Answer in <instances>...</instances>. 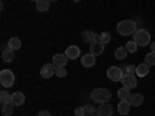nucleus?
Masks as SVG:
<instances>
[{"label": "nucleus", "instance_id": "nucleus-1", "mask_svg": "<svg viewBox=\"0 0 155 116\" xmlns=\"http://www.w3.org/2000/svg\"><path fill=\"white\" fill-rule=\"evenodd\" d=\"M116 31H118L120 36H134L138 28H137V22L135 20H121L118 25H116Z\"/></svg>", "mask_w": 155, "mask_h": 116}, {"label": "nucleus", "instance_id": "nucleus-2", "mask_svg": "<svg viewBox=\"0 0 155 116\" xmlns=\"http://www.w3.org/2000/svg\"><path fill=\"white\" fill-rule=\"evenodd\" d=\"M90 98H92V101L96 102V104H106V102L110 101L112 93L107 88H95V90H92V93H90Z\"/></svg>", "mask_w": 155, "mask_h": 116}, {"label": "nucleus", "instance_id": "nucleus-3", "mask_svg": "<svg viewBox=\"0 0 155 116\" xmlns=\"http://www.w3.org/2000/svg\"><path fill=\"white\" fill-rule=\"evenodd\" d=\"M134 42L138 45V47H146L150 44V34L147 30H138L135 34H134Z\"/></svg>", "mask_w": 155, "mask_h": 116}, {"label": "nucleus", "instance_id": "nucleus-4", "mask_svg": "<svg viewBox=\"0 0 155 116\" xmlns=\"http://www.w3.org/2000/svg\"><path fill=\"white\" fill-rule=\"evenodd\" d=\"M14 81H16V77L12 74V71H9V70L0 71V84H2V87H5V88L12 87L14 85Z\"/></svg>", "mask_w": 155, "mask_h": 116}, {"label": "nucleus", "instance_id": "nucleus-5", "mask_svg": "<svg viewBox=\"0 0 155 116\" xmlns=\"http://www.w3.org/2000/svg\"><path fill=\"white\" fill-rule=\"evenodd\" d=\"M123 76H124L123 68L115 67V65H113V67H109V70H107V77H109L112 82H121Z\"/></svg>", "mask_w": 155, "mask_h": 116}, {"label": "nucleus", "instance_id": "nucleus-6", "mask_svg": "<svg viewBox=\"0 0 155 116\" xmlns=\"http://www.w3.org/2000/svg\"><path fill=\"white\" fill-rule=\"evenodd\" d=\"M121 84H123V87H126V88H129V90H132V88H135V87L138 85L135 74H130V73H124L123 79H121Z\"/></svg>", "mask_w": 155, "mask_h": 116}, {"label": "nucleus", "instance_id": "nucleus-7", "mask_svg": "<svg viewBox=\"0 0 155 116\" xmlns=\"http://www.w3.org/2000/svg\"><path fill=\"white\" fill-rule=\"evenodd\" d=\"M68 60H70V59L67 57L65 53H64V54H62V53H58V54L53 56V62H51V63H53L56 68H59V67H65Z\"/></svg>", "mask_w": 155, "mask_h": 116}, {"label": "nucleus", "instance_id": "nucleus-8", "mask_svg": "<svg viewBox=\"0 0 155 116\" xmlns=\"http://www.w3.org/2000/svg\"><path fill=\"white\" fill-rule=\"evenodd\" d=\"M56 74V67L53 65V63H45V65L41 68V76L44 77V79H50L51 76Z\"/></svg>", "mask_w": 155, "mask_h": 116}, {"label": "nucleus", "instance_id": "nucleus-9", "mask_svg": "<svg viewBox=\"0 0 155 116\" xmlns=\"http://www.w3.org/2000/svg\"><path fill=\"white\" fill-rule=\"evenodd\" d=\"M113 113V108L112 105L109 104V102H106V104H99L96 107V114L98 116H112Z\"/></svg>", "mask_w": 155, "mask_h": 116}, {"label": "nucleus", "instance_id": "nucleus-10", "mask_svg": "<svg viewBox=\"0 0 155 116\" xmlns=\"http://www.w3.org/2000/svg\"><path fill=\"white\" fill-rule=\"evenodd\" d=\"M81 63H82V67H85V68H92L95 63H96V56L92 54V53L84 54L82 59H81Z\"/></svg>", "mask_w": 155, "mask_h": 116}, {"label": "nucleus", "instance_id": "nucleus-11", "mask_svg": "<svg viewBox=\"0 0 155 116\" xmlns=\"http://www.w3.org/2000/svg\"><path fill=\"white\" fill-rule=\"evenodd\" d=\"M65 54H67V57L68 59H78L81 56V50H79V47H76V45H70V47H67V50H65Z\"/></svg>", "mask_w": 155, "mask_h": 116}, {"label": "nucleus", "instance_id": "nucleus-12", "mask_svg": "<svg viewBox=\"0 0 155 116\" xmlns=\"http://www.w3.org/2000/svg\"><path fill=\"white\" fill-rule=\"evenodd\" d=\"M82 40L87 42V44H93V42H98V34L93 33L92 30H85L82 33Z\"/></svg>", "mask_w": 155, "mask_h": 116}, {"label": "nucleus", "instance_id": "nucleus-13", "mask_svg": "<svg viewBox=\"0 0 155 116\" xmlns=\"http://www.w3.org/2000/svg\"><path fill=\"white\" fill-rule=\"evenodd\" d=\"M90 53L95 54V56H99L104 53V44H101L99 40L98 42H93V44H90Z\"/></svg>", "mask_w": 155, "mask_h": 116}, {"label": "nucleus", "instance_id": "nucleus-14", "mask_svg": "<svg viewBox=\"0 0 155 116\" xmlns=\"http://www.w3.org/2000/svg\"><path fill=\"white\" fill-rule=\"evenodd\" d=\"M143 101H144V98H143L141 93H134V95H130V98H129V102H130L132 107H140L141 104H143Z\"/></svg>", "mask_w": 155, "mask_h": 116}, {"label": "nucleus", "instance_id": "nucleus-15", "mask_svg": "<svg viewBox=\"0 0 155 116\" xmlns=\"http://www.w3.org/2000/svg\"><path fill=\"white\" fill-rule=\"evenodd\" d=\"M149 71H150V67L144 62V63H140V65H137V73H135V74H137L138 77H146V76L149 74Z\"/></svg>", "mask_w": 155, "mask_h": 116}, {"label": "nucleus", "instance_id": "nucleus-16", "mask_svg": "<svg viewBox=\"0 0 155 116\" xmlns=\"http://www.w3.org/2000/svg\"><path fill=\"white\" fill-rule=\"evenodd\" d=\"M2 59H3L5 62H12V60L16 59V54H14V50H11L9 47L3 48V51H2Z\"/></svg>", "mask_w": 155, "mask_h": 116}, {"label": "nucleus", "instance_id": "nucleus-17", "mask_svg": "<svg viewBox=\"0 0 155 116\" xmlns=\"http://www.w3.org/2000/svg\"><path fill=\"white\" fill-rule=\"evenodd\" d=\"M130 102L129 101H120V104H118V113L120 114H123V116H126V114H129V111H130Z\"/></svg>", "mask_w": 155, "mask_h": 116}, {"label": "nucleus", "instance_id": "nucleus-18", "mask_svg": "<svg viewBox=\"0 0 155 116\" xmlns=\"http://www.w3.org/2000/svg\"><path fill=\"white\" fill-rule=\"evenodd\" d=\"M11 102H12V104H14L16 107H17V105H22L23 102H25V95H23L22 92L12 93V96H11Z\"/></svg>", "mask_w": 155, "mask_h": 116}, {"label": "nucleus", "instance_id": "nucleus-19", "mask_svg": "<svg viewBox=\"0 0 155 116\" xmlns=\"http://www.w3.org/2000/svg\"><path fill=\"white\" fill-rule=\"evenodd\" d=\"M6 47H9L11 50H19V48H22V40H20V39L19 37H11L9 39V40H8V45Z\"/></svg>", "mask_w": 155, "mask_h": 116}, {"label": "nucleus", "instance_id": "nucleus-20", "mask_svg": "<svg viewBox=\"0 0 155 116\" xmlns=\"http://www.w3.org/2000/svg\"><path fill=\"white\" fill-rule=\"evenodd\" d=\"M14 104L12 102H8V104H2V114L3 116H11L14 113Z\"/></svg>", "mask_w": 155, "mask_h": 116}, {"label": "nucleus", "instance_id": "nucleus-21", "mask_svg": "<svg viewBox=\"0 0 155 116\" xmlns=\"http://www.w3.org/2000/svg\"><path fill=\"white\" fill-rule=\"evenodd\" d=\"M126 56H127L126 47H118V48L115 50V59H116V60H124Z\"/></svg>", "mask_w": 155, "mask_h": 116}, {"label": "nucleus", "instance_id": "nucleus-22", "mask_svg": "<svg viewBox=\"0 0 155 116\" xmlns=\"http://www.w3.org/2000/svg\"><path fill=\"white\" fill-rule=\"evenodd\" d=\"M130 95H132V93H130V90L126 88V87H123V88L118 90V98H120V101H129Z\"/></svg>", "mask_w": 155, "mask_h": 116}, {"label": "nucleus", "instance_id": "nucleus-23", "mask_svg": "<svg viewBox=\"0 0 155 116\" xmlns=\"http://www.w3.org/2000/svg\"><path fill=\"white\" fill-rule=\"evenodd\" d=\"M36 8H37V11L45 12V11L50 9V2H48V0H39V2L36 3Z\"/></svg>", "mask_w": 155, "mask_h": 116}, {"label": "nucleus", "instance_id": "nucleus-24", "mask_svg": "<svg viewBox=\"0 0 155 116\" xmlns=\"http://www.w3.org/2000/svg\"><path fill=\"white\" fill-rule=\"evenodd\" d=\"M98 40L101 42V44H109L110 40H112V36H110V33H107V31H102L101 34H98Z\"/></svg>", "mask_w": 155, "mask_h": 116}, {"label": "nucleus", "instance_id": "nucleus-25", "mask_svg": "<svg viewBox=\"0 0 155 116\" xmlns=\"http://www.w3.org/2000/svg\"><path fill=\"white\" fill-rule=\"evenodd\" d=\"M11 96L12 95H9L6 90H2V93H0V102L2 104H8V102H11Z\"/></svg>", "mask_w": 155, "mask_h": 116}, {"label": "nucleus", "instance_id": "nucleus-26", "mask_svg": "<svg viewBox=\"0 0 155 116\" xmlns=\"http://www.w3.org/2000/svg\"><path fill=\"white\" fill-rule=\"evenodd\" d=\"M126 50H127V53H137L138 45H137L134 40H130V42H127V44H126Z\"/></svg>", "mask_w": 155, "mask_h": 116}, {"label": "nucleus", "instance_id": "nucleus-27", "mask_svg": "<svg viewBox=\"0 0 155 116\" xmlns=\"http://www.w3.org/2000/svg\"><path fill=\"white\" fill-rule=\"evenodd\" d=\"M146 60V63H147V65L149 67H152V65H155V53H152V51H150V53H147L146 54V57H144Z\"/></svg>", "mask_w": 155, "mask_h": 116}, {"label": "nucleus", "instance_id": "nucleus-28", "mask_svg": "<svg viewBox=\"0 0 155 116\" xmlns=\"http://www.w3.org/2000/svg\"><path fill=\"white\" fill-rule=\"evenodd\" d=\"M56 76H58V77H65V76H67V68H65V67L56 68Z\"/></svg>", "mask_w": 155, "mask_h": 116}, {"label": "nucleus", "instance_id": "nucleus-29", "mask_svg": "<svg viewBox=\"0 0 155 116\" xmlns=\"http://www.w3.org/2000/svg\"><path fill=\"white\" fill-rule=\"evenodd\" d=\"M84 107H85V114H88V116L96 114V108L95 107H92V105H84Z\"/></svg>", "mask_w": 155, "mask_h": 116}, {"label": "nucleus", "instance_id": "nucleus-30", "mask_svg": "<svg viewBox=\"0 0 155 116\" xmlns=\"http://www.w3.org/2000/svg\"><path fill=\"white\" fill-rule=\"evenodd\" d=\"M123 71L130 73V74H135V73H137V67H135V65H126V67L123 68Z\"/></svg>", "mask_w": 155, "mask_h": 116}, {"label": "nucleus", "instance_id": "nucleus-31", "mask_svg": "<svg viewBox=\"0 0 155 116\" xmlns=\"http://www.w3.org/2000/svg\"><path fill=\"white\" fill-rule=\"evenodd\" d=\"M74 116H85V107H78V108H74Z\"/></svg>", "mask_w": 155, "mask_h": 116}, {"label": "nucleus", "instance_id": "nucleus-32", "mask_svg": "<svg viewBox=\"0 0 155 116\" xmlns=\"http://www.w3.org/2000/svg\"><path fill=\"white\" fill-rule=\"evenodd\" d=\"M37 116H51V113L47 111V110H41V111L37 113Z\"/></svg>", "mask_w": 155, "mask_h": 116}, {"label": "nucleus", "instance_id": "nucleus-33", "mask_svg": "<svg viewBox=\"0 0 155 116\" xmlns=\"http://www.w3.org/2000/svg\"><path fill=\"white\" fill-rule=\"evenodd\" d=\"M150 51L155 53V42H150Z\"/></svg>", "mask_w": 155, "mask_h": 116}, {"label": "nucleus", "instance_id": "nucleus-34", "mask_svg": "<svg viewBox=\"0 0 155 116\" xmlns=\"http://www.w3.org/2000/svg\"><path fill=\"white\" fill-rule=\"evenodd\" d=\"M48 2H50V3H51V2H58V0H48Z\"/></svg>", "mask_w": 155, "mask_h": 116}, {"label": "nucleus", "instance_id": "nucleus-35", "mask_svg": "<svg viewBox=\"0 0 155 116\" xmlns=\"http://www.w3.org/2000/svg\"><path fill=\"white\" fill-rule=\"evenodd\" d=\"M33 2H36V3H37V2H39V0H33Z\"/></svg>", "mask_w": 155, "mask_h": 116}, {"label": "nucleus", "instance_id": "nucleus-36", "mask_svg": "<svg viewBox=\"0 0 155 116\" xmlns=\"http://www.w3.org/2000/svg\"><path fill=\"white\" fill-rule=\"evenodd\" d=\"M74 2H81V0H74Z\"/></svg>", "mask_w": 155, "mask_h": 116}, {"label": "nucleus", "instance_id": "nucleus-37", "mask_svg": "<svg viewBox=\"0 0 155 116\" xmlns=\"http://www.w3.org/2000/svg\"><path fill=\"white\" fill-rule=\"evenodd\" d=\"M93 116H98V114H93Z\"/></svg>", "mask_w": 155, "mask_h": 116}]
</instances>
